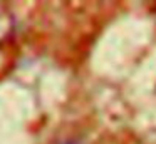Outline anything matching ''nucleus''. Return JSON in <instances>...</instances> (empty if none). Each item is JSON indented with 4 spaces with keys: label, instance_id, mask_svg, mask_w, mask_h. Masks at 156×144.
<instances>
[{
    "label": "nucleus",
    "instance_id": "f257e3e1",
    "mask_svg": "<svg viewBox=\"0 0 156 144\" xmlns=\"http://www.w3.org/2000/svg\"><path fill=\"white\" fill-rule=\"evenodd\" d=\"M15 30V19L5 7L0 5V42L10 39Z\"/></svg>",
    "mask_w": 156,
    "mask_h": 144
},
{
    "label": "nucleus",
    "instance_id": "f03ea898",
    "mask_svg": "<svg viewBox=\"0 0 156 144\" xmlns=\"http://www.w3.org/2000/svg\"><path fill=\"white\" fill-rule=\"evenodd\" d=\"M55 144H84V142L77 139H62V141H57Z\"/></svg>",
    "mask_w": 156,
    "mask_h": 144
}]
</instances>
